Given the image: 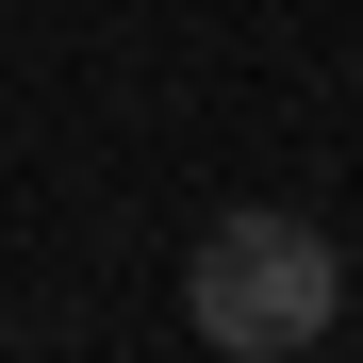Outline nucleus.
Here are the masks:
<instances>
[{"label":"nucleus","instance_id":"nucleus-1","mask_svg":"<svg viewBox=\"0 0 363 363\" xmlns=\"http://www.w3.org/2000/svg\"><path fill=\"white\" fill-rule=\"evenodd\" d=\"M182 314H199V347H231V363H297L347 314V264L314 248V215H215L199 264H182Z\"/></svg>","mask_w":363,"mask_h":363}]
</instances>
